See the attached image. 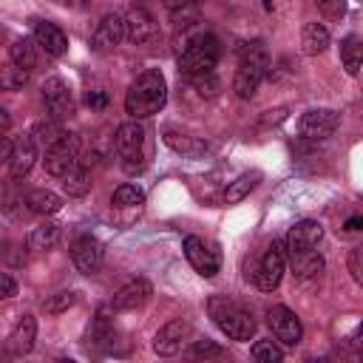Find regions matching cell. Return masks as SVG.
<instances>
[{
  "label": "cell",
  "instance_id": "1",
  "mask_svg": "<svg viewBox=\"0 0 363 363\" xmlns=\"http://www.w3.org/2000/svg\"><path fill=\"white\" fill-rule=\"evenodd\" d=\"M167 102V82L159 71H145L139 74L128 94H125V111L133 116V119H145V116H153L164 108Z\"/></svg>",
  "mask_w": 363,
  "mask_h": 363
},
{
  "label": "cell",
  "instance_id": "2",
  "mask_svg": "<svg viewBox=\"0 0 363 363\" xmlns=\"http://www.w3.org/2000/svg\"><path fill=\"white\" fill-rule=\"evenodd\" d=\"M269 68V54H267V45L261 40H252V43H244L241 45V62H238V71L233 77V91L241 96V99H250L264 74Z\"/></svg>",
  "mask_w": 363,
  "mask_h": 363
},
{
  "label": "cell",
  "instance_id": "3",
  "mask_svg": "<svg viewBox=\"0 0 363 363\" xmlns=\"http://www.w3.org/2000/svg\"><path fill=\"white\" fill-rule=\"evenodd\" d=\"M207 312H210L213 323H216L230 340H250L252 332H255L252 315H250L241 303H235V301H230V298H224V295H213V298L207 301Z\"/></svg>",
  "mask_w": 363,
  "mask_h": 363
},
{
  "label": "cell",
  "instance_id": "4",
  "mask_svg": "<svg viewBox=\"0 0 363 363\" xmlns=\"http://www.w3.org/2000/svg\"><path fill=\"white\" fill-rule=\"evenodd\" d=\"M218 54H221V45H218V37L210 34V31H201L196 34L184 48H182V57H179V71L184 77H193V74H210L218 62Z\"/></svg>",
  "mask_w": 363,
  "mask_h": 363
},
{
  "label": "cell",
  "instance_id": "5",
  "mask_svg": "<svg viewBox=\"0 0 363 363\" xmlns=\"http://www.w3.org/2000/svg\"><path fill=\"white\" fill-rule=\"evenodd\" d=\"M284 269H286V250L281 241H272L267 247V252L261 255V261L255 264L252 272H247V278H252V284L264 292H272L281 278H284Z\"/></svg>",
  "mask_w": 363,
  "mask_h": 363
},
{
  "label": "cell",
  "instance_id": "6",
  "mask_svg": "<svg viewBox=\"0 0 363 363\" xmlns=\"http://www.w3.org/2000/svg\"><path fill=\"white\" fill-rule=\"evenodd\" d=\"M77 156H79V139H77L74 133L65 130L62 139L45 150V170H48L51 176L62 179L68 170H74V167L79 164Z\"/></svg>",
  "mask_w": 363,
  "mask_h": 363
},
{
  "label": "cell",
  "instance_id": "7",
  "mask_svg": "<svg viewBox=\"0 0 363 363\" xmlns=\"http://www.w3.org/2000/svg\"><path fill=\"white\" fill-rule=\"evenodd\" d=\"M337 122H340V113H337V111H332V108H312V111H306V113L301 116L298 130H301L303 139L320 142V139H326V136L335 133Z\"/></svg>",
  "mask_w": 363,
  "mask_h": 363
},
{
  "label": "cell",
  "instance_id": "8",
  "mask_svg": "<svg viewBox=\"0 0 363 363\" xmlns=\"http://www.w3.org/2000/svg\"><path fill=\"white\" fill-rule=\"evenodd\" d=\"M267 323H269L272 335H275L284 346H298V343H301L303 326H301L298 315H295L289 306H272V309L267 312Z\"/></svg>",
  "mask_w": 363,
  "mask_h": 363
},
{
  "label": "cell",
  "instance_id": "9",
  "mask_svg": "<svg viewBox=\"0 0 363 363\" xmlns=\"http://www.w3.org/2000/svg\"><path fill=\"white\" fill-rule=\"evenodd\" d=\"M43 102H45V111L51 113V119H68V116L74 113L71 88H68L65 79H60V77L45 79V85H43Z\"/></svg>",
  "mask_w": 363,
  "mask_h": 363
},
{
  "label": "cell",
  "instance_id": "10",
  "mask_svg": "<svg viewBox=\"0 0 363 363\" xmlns=\"http://www.w3.org/2000/svg\"><path fill=\"white\" fill-rule=\"evenodd\" d=\"M102 255H105V250H102L99 238H94V235H79V238H74V244H71V261H74V267H77L82 275L99 272Z\"/></svg>",
  "mask_w": 363,
  "mask_h": 363
},
{
  "label": "cell",
  "instance_id": "11",
  "mask_svg": "<svg viewBox=\"0 0 363 363\" xmlns=\"http://www.w3.org/2000/svg\"><path fill=\"white\" fill-rule=\"evenodd\" d=\"M320 238H323V227H320V221L303 218V221H298V224L289 227L286 241H284V250H286L289 255H295V252H306V250H315Z\"/></svg>",
  "mask_w": 363,
  "mask_h": 363
},
{
  "label": "cell",
  "instance_id": "12",
  "mask_svg": "<svg viewBox=\"0 0 363 363\" xmlns=\"http://www.w3.org/2000/svg\"><path fill=\"white\" fill-rule=\"evenodd\" d=\"M184 255H187L190 267H193L199 275H204V278H213V275L218 272V267H221L218 252L210 250L199 235H187V238H184Z\"/></svg>",
  "mask_w": 363,
  "mask_h": 363
},
{
  "label": "cell",
  "instance_id": "13",
  "mask_svg": "<svg viewBox=\"0 0 363 363\" xmlns=\"http://www.w3.org/2000/svg\"><path fill=\"white\" fill-rule=\"evenodd\" d=\"M125 40V20L119 14H105L96 28H94V37H91V48L96 54H105V51H113L119 43Z\"/></svg>",
  "mask_w": 363,
  "mask_h": 363
},
{
  "label": "cell",
  "instance_id": "14",
  "mask_svg": "<svg viewBox=\"0 0 363 363\" xmlns=\"http://www.w3.org/2000/svg\"><path fill=\"white\" fill-rule=\"evenodd\" d=\"M122 20H125V37L133 45H147L159 37V26L145 9H130L128 17H122Z\"/></svg>",
  "mask_w": 363,
  "mask_h": 363
},
{
  "label": "cell",
  "instance_id": "15",
  "mask_svg": "<svg viewBox=\"0 0 363 363\" xmlns=\"http://www.w3.org/2000/svg\"><path fill=\"white\" fill-rule=\"evenodd\" d=\"M142 145H145V128L133 119V122H125L116 128V136H113V147L116 153L125 159V162H133V159H142Z\"/></svg>",
  "mask_w": 363,
  "mask_h": 363
},
{
  "label": "cell",
  "instance_id": "16",
  "mask_svg": "<svg viewBox=\"0 0 363 363\" xmlns=\"http://www.w3.org/2000/svg\"><path fill=\"white\" fill-rule=\"evenodd\" d=\"M187 337H190V323H187V320H170V323H164V326L156 332L153 349H156V354L170 357V354H176V352L184 346Z\"/></svg>",
  "mask_w": 363,
  "mask_h": 363
},
{
  "label": "cell",
  "instance_id": "17",
  "mask_svg": "<svg viewBox=\"0 0 363 363\" xmlns=\"http://www.w3.org/2000/svg\"><path fill=\"white\" fill-rule=\"evenodd\" d=\"M150 292H153V286H150L145 278H136V281L125 284V286L113 295L111 309H113V312H130V309H139V306L150 298Z\"/></svg>",
  "mask_w": 363,
  "mask_h": 363
},
{
  "label": "cell",
  "instance_id": "18",
  "mask_svg": "<svg viewBox=\"0 0 363 363\" xmlns=\"http://www.w3.org/2000/svg\"><path fill=\"white\" fill-rule=\"evenodd\" d=\"M34 159H37V142H34V136H20V139L11 145V156H9L11 176H14V179L28 176V170L34 167Z\"/></svg>",
  "mask_w": 363,
  "mask_h": 363
},
{
  "label": "cell",
  "instance_id": "19",
  "mask_svg": "<svg viewBox=\"0 0 363 363\" xmlns=\"http://www.w3.org/2000/svg\"><path fill=\"white\" fill-rule=\"evenodd\" d=\"M34 40H37V45H43L45 54H51V57H60V54L68 51V37H65L62 28L54 26V23L40 20V23L34 26Z\"/></svg>",
  "mask_w": 363,
  "mask_h": 363
},
{
  "label": "cell",
  "instance_id": "20",
  "mask_svg": "<svg viewBox=\"0 0 363 363\" xmlns=\"http://www.w3.org/2000/svg\"><path fill=\"white\" fill-rule=\"evenodd\" d=\"M34 337H37V320H34V315H23L17 320V326L11 329L6 346H9L11 354H26V352H31Z\"/></svg>",
  "mask_w": 363,
  "mask_h": 363
},
{
  "label": "cell",
  "instance_id": "21",
  "mask_svg": "<svg viewBox=\"0 0 363 363\" xmlns=\"http://www.w3.org/2000/svg\"><path fill=\"white\" fill-rule=\"evenodd\" d=\"M329 45V31L320 23H306L301 31V48L303 54H323Z\"/></svg>",
  "mask_w": 363,
  "mask_h": 363
},
{
  "label": "cell",
  "instance_id": "22",
  "mask_svg": "<svg viewBox=\"0 0 363 363\" xmlns=\"http://www.w3.org/2000/svg\"><path fill=\"white\" fill-rule=\"evenodd\" d=\"M26 204H28V210L31 213H37V216H54L60 207H62V199L54 193V190H31L28 196H26Z\"/></svg>",
  "mask_w": 363,
  "mask_h": 363
},
{
  "label": "cell",
  "instance_id": "23",
  "mask_svg": "<svg viewBox=\"0 0 363 363\" xmlns=\"http://www.w3.org/2000/svg\"><path fill=\"white\" fill-rule=\"evenodd\" d=\"M292 258V272L295 278H318L323 272V258L315 252V250H306V252H295L289 255Z\"/></svg>",
  "mask_w": 363,
  "mask_h": 363
},
{
  "label": "cell",
  "instance_id": "24",
  "mask_svg": "<svg viewBox=\"0 0 363 363\" xmlns=\"http://www.w3.org/2000/svg\"><path fill=\"white\" fill-rule=\"evenodd\" d=\"M62 190L74 199H82V196L91 193V173L85 170V164H77L74 170H68L62 176Z\"/></svg>",
  "mask_w": 363,
  "mask_h": 363
},
{
  "label": "cell",
  "instance_id": "25",
  "mask_svg": "<svg viewBox=\"0 0 363 363\" xmlns=\"http://www.w3.org/2000/svg\"><path fill=\"white\" fill-rule=\"evenodd\" d=\"M57 241H60V224H54V221H43L28 233V247L37 252L51 250Z\"/></svg>",
  "mask_w": 363,
  "mask_h": 363
},
{
  "label": "cell",
  "instance_id": "26",
  "mask_svg": "<svg viewBox=\"0 0 363 363\" xmlns=\"http://www.w3.org/2000/svg\"><path fill=\"white\" fill-rule=\"evenodd\" d=\"M9 57H11V62H14L17 68H26V71H31V68L37 65L34 40H28V37H23V40H14V45H11V51H9Z\"/></svg>",
  "mask_w": 363,
  "mask_h": 363
},
{
  "label": "cell",
  "instance_id": "27",
  "mask_svg": "<svg viewBox=\"0 0 363 363\" xmlns=\"http://www.w3.org/2000/svg\"><path fill=\"white\" fill-rule=\"evenodd\" d=\"M360 40H357V34H349L343 43H340V60H343V68L354 77L357 71H360Z\"/></svg>",
  "mask_w": 363,
  "mask_h": 363
},
{
  "label": "cell",
  "instance_id": "28",
  "mask_svg": "<svg viewBox=\"0 0 363 363\" xmlns=\"http://www.w3.org/2000/svg\"><path fill=\"white\" fill-rule=\"evenodd\" d=\"M255 184H258V173H244V176H238L235 182H230V184H227V190H224L227 204H235V201L247 199V196H250V190H252Z\"/></svg>",
  "mask_w": 363,
  "mask_h": 363
},
{
  "label": "cell",
  "instance_id": "29",
  "mask_svg": "<svg viewBox=\"0 0 363 363\" xmlns=\"http://www.w3.org/2000/svg\"><path fill=\"white\" fill-rule=\"evenodd\" d=\"M62 125H60V119H45V122H37V128H34V142H40L45 150L51 147V145H57L60 139H62Z\"/></svg>",
  "mask_w": 363,
  "mask_h": 363
},
{
  "label": "cell",
  "instance_id": "30",
  "mask_svg": "<svg viewBox=\"0 0 363 363\" xmlns=\"http://www.w3.org/2000/svg\"><path fill=\"white\" fill-rule=\"evenodd\" d=\"M111 201H113V207H139V204L145 201V193H142V187H136V184H119V187L113 190Z\"/></svg>",
  "mask_w": 363,
  "mask_h": 363
},
{
  "label": "cell",
  "instance_id": "31",
  "mask_svg": "<svg viewBox=\"0 0 363 363\" xmlns=\"http://www.w3.org/2000/svg\"><path fill=\"white\" fill-rule=\"evenodd\" d=\"M26 82H28V71L26 68H17L14 62L0 68V88L3 91H20Z\"/></svg>",
  "mask_w": 363,
  "mask_h": 363
},
{
  "label": "cell",
  "instance_id": "32",
  "mask_svg": "<svg viewBox=\"0 0 363 363\" xmlns=\"http://www.w3.org/2000/svg\"><path fill=\"white\" fill-rule=\"evenodd\" d=\"M252 357H255L258 363H281V360H284V352H281V346H275L272 340H258V343L252 346Z\"/></svg>",
  "mask_w": 363,
  "mask_h": 363
},
{
  "label": "cell",
  "instance_id": "33",
  "mask_svg": "<svg viewBox=\"0 0 363 363\" xmlns=\"http://www.w3.org/2000/svg\"><path fill=\"white\" fill-rule=\"evenodd\" d=\"M68 306H74V292H71V289H62V292L51 295L48 301H43V309H45L48 315H60V312H65Z\"/></svg>",
  "mask_w": 363,
  "mask_h": 363
},
{
  "label": "cell",
  "instance_id": "34",
  "mask_svg": "<svg viewBox=\"0 0 363 363\" xmlns=\"http://www.w3.org/2000/svg\"><path fill=\"white\" fill-rule=\"evenodd\" d=\"M187 82H190L201 96H216V91H218V79L213 77V71H210V74H193V77H187Z\"/></svg>",
  "mask_w": 363,
  "mask_h": 363
},
{
  "label": "cell",
  "instance_id": "35",
  "mask_svg": "<svg viewBox=\"0 0 363 363\" xmlns=\"http://www.w3.org/2000/svg\"><path fill=\"white\" fill-rule=\"evenodd\" d=\"M91 340H94V343H108V340H113V326H111V320H108L105 312L96 315V320H94V326H91Z\"/></svg>",
  "mask_w": 363,
  "mask_h": 363
},
{
  "label": "cell",
  "instance_id": "36",
  "mask_svg": "<svg viewBox=\"0 0 363 363\" xmlns=\"http://www.w3.org/2000/svg\"><path fill=\"white\" fill-rule=\"evenodd\" d=\"M190 354H193V357H221L224 349H221L218 343H213V340H196V343L190 346Z\"/></svg>",
  "mask_w": 363,
  "mask_h": 363
},
{
  "label": "cell",
  "instance_id": "37",
  "mask_svg": "<svg viewBox=\"0 0 363 363\" xmlns=\"http://www.w3.org/2000/svg\"><path fill=\"white\" fill-rule=\"evenodd\" d=\"M349 272H352V278H354L357 284H363V250H360V247H354V250L349 252Z\"/></svg>",
  "mask_w": 363,
  "mask_h": 363
},
{
  "label": "cell",
  "instance_id": "38",
  "mask_svg": "<svg viewBox=\"0 0 363 363\" xmlns=\"http://www.w3.org/2000/svg\"><path fill=\"white\" fill-rule=\"evenodd\" d=\"M170 20H173L176 26H190V23L199 20V9H173V11H170Z\"/></svg>",
  "mask_w": 363,
  "mask_h": 363
},
{
  "label": "cell",
  "instance_id": "39",
  "mask_svg": "<svg viewBox=\"0 0 363 363\" xmlns=\"http://www.w3.org/2000/svg\"><path fill=\"white\" fill-rule=\"evenodd\" d=\"M85 105L94 108V111H102V108L108 105V94H105V91H88V94H85Z\"/></svg>",
  "mask_w": 363,
  "mask_h": 363
},
{
  "label": "cell",
  "instance_id": "40",
  "mask_svg": "<svg viewBox=\"0 0 363 363\" xmlns=\"http://www.w3.org/2000/svg\"><path fill=\"white\" fill-rule=\"evenodd\" d=\"M14 295H17V284H14V278L6 275V272H0V301H3V298H14Z\"/></svg>",
  "mask_w": 363,
  "mask_h": 363
},
{
  "label": "cell",
  "instance_id": "41",
  "mask_svg": "<svg viewBox=\"0 0 363 363\" xmlns=\"http://www.w3.org/2000/svg\"><path fill=\"white\" fill-rule=\"evenodd\" d=\"M315 3H318L320 11L329 14V17H340V14H343V0H315Z\"/></svg>",
  "mask_w": 363,
  "mask_h": 363
},
{
  "label": "cell",
  "instance_id": "42",
  "mask_svg": "<svg viewBox=\"0 0 363 363\" xmlns=\"http://www.w3.org/2000/svg\"><path fill=\"white\" fill-rule=\"evenodd\" d=\"M204 0H164V6H167V11H173V9H199Z\"/></svg>",
  "mask_w": 363,
  "mask_h": 363
},
{
  "label": "cell",
  "instance_id": "43",
  "mask_svg": "<svg viewBox=\"0 0 363 363\" xmlns=\"http://www.w3.org/2000/svg\"><path fill=\"white\" fill-rule=\"evenodd\" d=\"M11 145H14V142H11L6 133H0V164L9 162V156H11Z\"/></svg>",
  "mask_w": 363,
  "mask_h": 363
},
{
  "label": "cell",
  "instance_id": "44",
  "mask_svg": "<svg viewBox=\"0 0 363 363\" xmlns=\"http://www.w3.org/2000/svg\"><path fill=\"white\" fill-rule=\"evenodd\" d=\"M9 128H11V116H9V113L0 108V133H6Z\"/></svg>",
  "mask_w": 363,
  "mask_h": 363
},
{
  "label": "cell",
  "instance_id": "45",
  "mask_svg": "<svg viewBox=\"0 0 363 363\" xmlns=\"http://www.w3.org/2000/svg\"><path fill=\"white\" fill-rule=\"evenodd\" d=\"M60 6H68V9H85L88 6V0H57Z\"/></svg>",
  "mask_w": 363,
  "mask_h": 363
},
{
  "label": "cell",
  "instance_id": "46",
  "mask_svg": "<svg viewBox=\"0 0 363 363\" xmlns=\"http://www.w3.org/2000/svg\"><path fill=\"white\" fill-rule=\"evenodd\" d=\"M346 230H360V216H352V218L346 221Z\"/></svg>",
  "mask_w": 363,
  "mask_h": 363
}]
</instances>
